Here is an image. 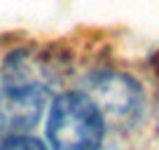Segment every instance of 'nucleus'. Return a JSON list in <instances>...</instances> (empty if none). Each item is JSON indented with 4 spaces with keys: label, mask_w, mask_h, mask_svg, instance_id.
I'll list each match as a JSON object with an SVG mask.
<instances>
[{
    "label": "nucleus",
    "mask_w": 159,
    "mask_h": 150,
    "mask_svg": "<svg viewBox=\"0 0 159 150\" xmlns=\"http://www.w3.org/2000/svg\"><path fill=\"white\" fill-rule=\"evenodd\" d=\"M157 124H159V96H157Z\"/></svg>",
    "instance_id": "6"
},
{
    "label": "nucleus",
    "mask_w": 159,
    "mask_h": 150,
    "mask_svg": "<svg viewBox=\"0 0 159 150\" xmlns=\"http://www.w3.org/2000/svg\"><path fill=\"white\" fill-rule=\"evenodd\" d=\"M108 136L101 110L82 89L61 91L52 99L45 120L49 150H101Z\"/></svg>",
    "instance_id": "1"
},
{
    "label": "nucleus",
    "mask_w": 159,
    "mask_h": 150,
    "mask_svg": "<svg viewBox=\"0 0 159 150\" xmlns=\"http://www.w3.org/2000/svg\"><path fill=\"white\" fill-rule=\"evenodd\" d=\"M0 150H49V148L38 136L14 134V136H0Z\"/></svg>",
    "instance_id": "5"
},
{
    "label": "nucleus",
    "mask_w": 159,
    "mask_h": 150,
    "mask_svg": "<svg viewBox=\"0 0 159 150\" xmlns=\"http://www.w3.org/2000/svg\"><path fill=\"white\" fill-rule=\"evenodd\" d=\"M42 89H7L0 87V136L28 134L47 108Z\"/></svg>",
    "instance_id": "4"
},
{
    "label": "nucleus",
    "mask_w": 159,
    "mask_h": 150,
    "mask_svg": "<svg viewBox=\"0 0 159 150\" xmlns=\"http://www.w3.org/2000/svg\"><path fill=\"white\" fill-rule=\"evenodd\" d=\"M82 91L101 110L108 129L131 131L145 113V87L117 68H98L84 77Z\"/></svg>",
    "instance_id": "2"
},
{
    "label": "nucleus",
    "mask_w": 159,
    "mask_h": 150,
    "mask_svg": "<svg viewBox=\"0 0 159 150\" xmlns=\"http://www.w3.org/2000/svg\"><path fill=\"white\" fill-rule=\"evenodd\" d=\"M59 77V56L35 49H14L2 59V66H0V87H7V89L49 91Z\"/></svg>",
    "instance_id": "3"
}]
</instances>
